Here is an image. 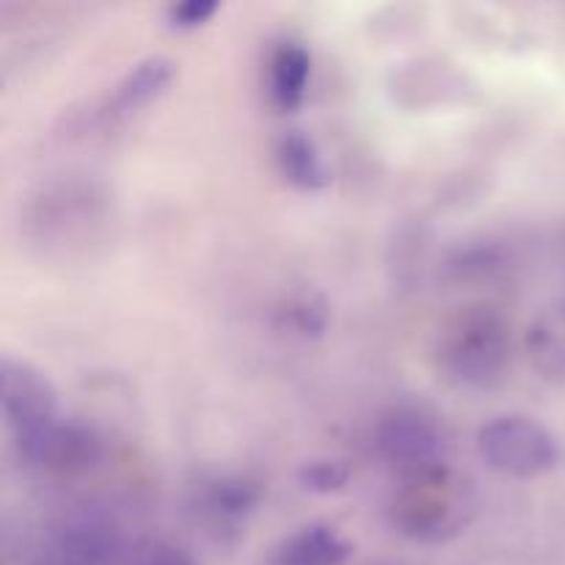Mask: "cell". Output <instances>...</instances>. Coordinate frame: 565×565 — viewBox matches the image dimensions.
<instances>
[{
	"label": "cell",
	"mask_w": 565,
	"mask_h": 565,
	"mask_svg": "<svg viewBox=\"0 0 565 565\" xmlns=\"http://www.w3.org/2000/svg\"><path fill=\"white\" fill-rule=\"evenodd\" d=\"M0 408L14 445H22L61 417L58 395L39 367L25 359H0Z\"/></svg>",
	"instance_id": "4"
},
{
	"label": "cell",
	"mask_w": 565,
	"mask_h": 565,
	"mask_svg": "<svg viewBox=\"0 0 565 565\" xmlns=\"http://www.w3.org/2000/svg\"><path fill=\"white\" fill-rule=\"evenodd\" d=\"M215 11H218L215 0H182V3L169 6V22L171 28L191 31V28L204 25Z\"/></svg>",
	"instance_id": "15"
},
{
	"label": "cell",
	"mask_w": 565,
	"mask_h": 565,
	"mask_svg": "<svg viewBox=\"0 0 565 565\" xmlns=\"http://www.w3.org/2000/svg\"><path fill=\"white\" fill-rule=\"evenodd\" d=\"M259 500L257 486L243 478H215L204 489V508L221 522H237Z\"/></svg>",
	"instance_id": "13"
},
{
	"label": "cell",
	"mask_w": 565,
	"mask_h": 565,
	"mask_svg": "<svg viewBox=\"0 0 565 565\" xmlns=\"http://www.w3.org/2000/svg\"><path fill=\"white\" fill-rule=\"evenodd\" d=\"M290 318H292V326H296L298 331H303V334H320L326 326V309L323 303H312V301H298L290 307Z\"/></svg>",
	"instance_id": "16"
},
{
	"label": "cell",
	"mask_w": 565,
	"mask_h": 565,
	"mask_svg": "<svg viewBox=\"0 0 565 565\" xmlns=\"http://www.w3.org/2000/svg\"><path fill=\"white\" fill-rule=\"evenodd\" d=\"M351 480V467L340 458H315L298 469V483L312 494H334Z\"/></svg>",
	"instance_id": "14"
},
{
	"label": "cell",
	"mask_w": 565,
	"mask_h": 565,
	"mask_svg": "<svg viewBox=\"0 0 565 565\" xmlns=\"http://www.w3.org/2000/svg\"><path fill=\"white\" fill-rule=\"evenodd\" d=\"M276 163H279L281 174L292 185L307 188V191L323 188L329 182V171H326L318 147L301 130H290L279 138V143H276Z\"/></svg>",
	"instance_id": "12"
},
{
	"label": "cell",
	"mask_w": 565,
	"mask_h": 565,
	"mask_svg": "<svg viewBox=\"0 0 565 565\" xmlns=\"http://www.w3.org/2000/svg\"><path fill=\"white\" fill-rule=\"evenodd\" d=\"M17 450L36 467L58 475H77L97 467L103 458V436L81 419L58 417L47 428L39 430Z\"/></svg>",
	"instance_id": "6"
},
{
	"label": "cell",
	"mask_w": 565,
	"mask_h": 565,
	"mask_svg": "<svg viewBox=\"0 0 565 565\" xmlns=\"http://www.w3.org/2000/svg\"><path fill=\"white\" fill-rule=\"evenodd\" d=\"M527 356L544 379L565 381V301H555L530 323Z\"/></svg>",
	"instance_id": "9"
},
{
	"label": "cell",
	"mask_w": 565,
	"mask_h": 565,
	"mask_svg": "<svg viewBox=\"0 0 565 565\" xmlns=\"http://www.w3.org/2000/svg\"><path fill=\"white\" fill-rule=\"evenodd\" d=\"M116 555V530L94 516H77L50 535L44 565H105Z\"/></svg>",
	"instance_id": "7"
},
{
	"label": "cell",
	"mask_w": 565,
	"mask_h": 565,
	"mask_svg": "<svg viewBox=\"0 0 565 565\" xmlns=\"http://www.w3.org/2000/svg\"><path fill=\"white\" fill-rule=\"evenodd\" d=\"M375 450L403 478L445 467V434L417 408H395L386 414L375 428Z\"/></svg>",
	"instance_id": "5"
},
{
	"label": "cell",
	"mask_w": 565,
	"mask_h": 565,
	"mask_svg": "<svg viewBox=\"0 0 565 565\" xmlns=\"http://www.w3.org/2000/svg\"><path fill=\"white\" fill-rule=\"evenodd\" d=\"M171 77H174V61L166 58V55H149V58L138 61V64L121 77L110 105H114V110H119V114L141 108V105L152 103L154 97H160V94L169 88Z\"/></svg>",
	"instance_id": "11"
},
{
	"label": "cell",
	"mask_w": 565,
	"mask_h": 565,
	"mask_svg": "<svg viewBox=\"0 0 565 565\" xmlns=\"http://www.w3.org/2000/svg\"><path fill=\"white\" fill-rule=\"evenodd\" d=\"M511 353L508 326L494 309H467L441 337V370L461 386H486L502 375Z\"/></svg>",
	"instance_id": "2"
},
{
	"label": "cell",
	"mask_w": 565,
	"mask_h": 565,
	"mask_svg": "<svg viewBox=\"0 0 565 565\" xmlns=\"http://www.w3.org/2000/svg\"><path fill=\"white\" fill-rule=\"evenodd\" d=\"M478 452L486 467L505 478H539L561 458L557 439L533 417L502 414L478 430Z\"/></svg>",
	"instance_id": "3"
},
{
	"label": "cell",
	"mask_w": 565,
	"mask_h": 565,
	"mask_svg": "<svg viewBox=\"0 0 565 565\" xmlns=\"http://www.w3.org/2000/svg\"><path fill=\"white\" fill-rule=\"evenodd\" d=\"M138 565H193V561L180 550V546L152 544L147 552H143L141 563Z\"/></svg>",
	"instance_id": "17"
},
{
	"label": "cell",
	"mask_w": 565,
	"mask_h": 565,
	"mask_svg": "<svg viewBox=\"0 0 565 565\" xmlns=\"http://www.w3.org/2000/svg\"><path fill=\"white\" fill-rule=\"evenodd\" d=\"M309 75H312V55L303 44L281 42L270 55V97L279 108L292 110L303 103Z\"/></svg>",
	"instance_id": "10"
},
{
	"label": "cell",
	"mask_w": 565,
	"mask_h": 565,
	"mask_svg": "<svg viewBox=\"0 0 565 565\" xmlns=\"http://www.w3.org/2000/svg\"><path fill=\"white\" fill-rule=\"evenodd\" d=\"M469 511L472 500L467 483L447 467H436L403 478V489L392 502V522L406 539L439 544L467 527Z\"/></svg>",
	"instance_id": "1"
},
{
	"label": "cell",
	"mask_w": 565,
	"mask_h": 565,
	"mask_svg": "<svg viewBox=\"0 0 565 565\" xmlns=\"http://www.w3.org/2000/svg\"><path fill=\"white\" fill-rule=\"evenodd\" d=\"M351 557V544L329 524H309L287 535L274 552V565H342Z\"/></svg>",
	"instance_id": "8"
}]
</instances>
